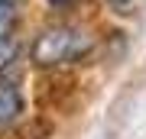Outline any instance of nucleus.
I'll return each mask as SVG.
<instances>
[{
	"label": "nucleus",
	"instance_id": "nucleus-1",
	"mask_svg": "<svg viewBox=\"0 0 146 139\" xmlns=\"http://www.w3.org/2000/svg\"><path fill=\"white\" fill-rule=\"evenodd\" d=\"M91 49H94V32L88 26L55 23L33 39L29 58L36 68H62V65H75L81 58H88Z\"/></svg>",
	"mask_w": 146,
	"mask_h": 139
},
{
	"label": "nucleus",
	"instance_id": "nucleus-2",
	"mask_svg": "<svg viewBox=\"0 0 146 139\" xmlns=\"http://www.w3.org/2000/svg\"><path fill=\"white\" fill-rule=\"evenodd\" d=\"M23 110H26V100H23L20 81L10 78V74H3L0 78V133H10L20 123Z\"/></svg>",
	"mask_w": 146,
	"mask_h": 139
},
{
	"label": "nucleus",
	"instance_id": "nucleus-3",
	"mask_svg": "<svg viewBox=\"0 0 146 139\" xmlns=\"http://www.w3.org/2000/svg\"><path fill=\"white\" fill-rule=\"evenodd\" d=\"M16 23H20V10L13 0H0V39H10Z\"/></svg>",
	"mask_w": 146,
	"mask_h": 139
},
{
	"label": "nucleus",
	"instance_id": "nucleus-4",
	"mask_svg": "<svg viewBox=\"0 0 146 139\" xmlns=\"http://www.w3.org/2000/svg\"><path fill=\"white\" fill-rule=\"evenodd\" d=\"M16 39L10 36V39H0V78L7 74V68H10L13 62H16Z\"/></svg>",
	"mask_w": 146,
	"mask_h": 139
},
{
	"label": "nucleus",
	"instance_id": "nucleus-5",
	"mask_svg": "<svg viewBox=\"0 0 146 139\" xmlns=\"http://www.w3.org/2000/svg\"><path fill=\"white\" fill-rule=\"evenodd\" d=\"M104 3L110 7V10H127V7L133 3V0H104Z\"/></svg>",
	"mask_w": 146,
	"mask_h": 139
},
{
	"label": "nucleus",
	"instance_id": "nucleus-6",
	"mask_svg": "<svg viewBox=\"0 0 146 139\" xmlns=\"http://www.w3.org/2000/svg\"><path fill=\"white\" fill-rule=\"evenodd\" d=\"M49 3H52V7H58V10H62V7H72L75 0H49Z\"/></svg>",
	"mask_w": 146,
	"mask_h": 139
}]
</instances>
